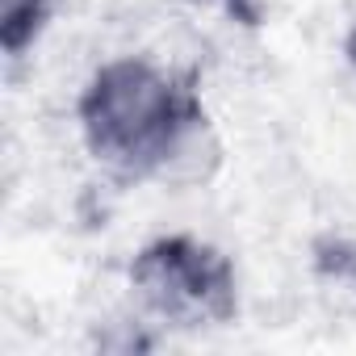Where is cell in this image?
<instances>
[{
  "label": "cell",
  "mask_w": 356,
  "mask_h": 356,
  "mask_svg": "<svg viewBox=\"0 0 356 356\" xmlns=\"http://www.w3.org/2000/svg\"><path fill=\"white\" fill-rule=\"evenodd\" d=\"M193 105L197 92L181 76V67L159 55L130 51L109 55L92 67V76L80 88L76 118L88 151L101 163L143 181L163 138Z\"/></svg>",
  "instance_id": "cell-1"
},
{
  "label": "cell",
  "mask_w": 356,
  "mask_h": 356,
  "mask_svg": "<svg viewBox=\"0 0 356 356\" xmlns=\"http://www.w3.org/2000/svg\"><path fill=\"white\" fill-rule=\"evenodd\" d=\"M130 293L147 323L218 327L235 314V268L193 235H159L130 260Z\"/></svg>",
  "instance_id": "cell-2"
},
{
  "label": "cell",
  "mask_w": 356,
  "mask_h": 356,
  "mask_svg": "<svg viewBox=\"0 0 356 356\" xmlns=\"http://www.w3.org/2000/svg\"><path fill=\"white\" fill-rule=\"evenodd\" d=\"M218 163H222V138H218L210 113L197 101L176 122V130L163 138V147L155 151L143 181H155V185H168V189H197V185L214 181Z\"/></svg>",
  "instance_id": "cell-3"
},
{
  "label": "cell",
  "mask_w": 356,
  "mask_h": 356,
  "mask_svg": "<svg viewBox=\"0 0 356 356\" xmlns=\"http://www.w3.org/2000/svg\"><path fill=\"white\" fill-rule=\"evenodd\" d=\"M59 0H0V42L9 59H22L51 26Z\"/></svg>",
  "instance_id": "cell-4"
},
{
  "label": "cell",
  "mask_w": 356,
  "mask_h": 356,
  "mask_svg": "<svg viewBox=\"0 0 356 356\" xmlns=\"http://www.w3.org/2000/svg\"><path fill=\"white\" fill-rule=\"evenodd\" d=\"M348 59H352V67H356V22H352V30H348Z\"/></svg>",
  "instance_id": "cell-5"
}]
</instances>
